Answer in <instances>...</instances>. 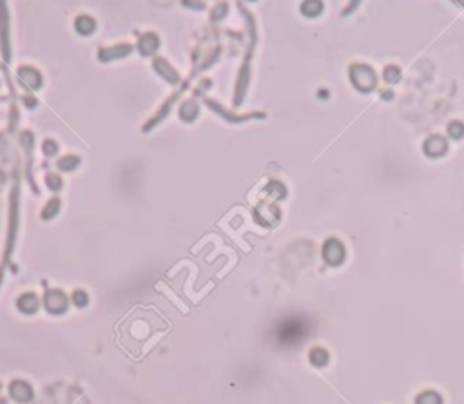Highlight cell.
<instances>
[{
    "label": "cell",
    "instance_id": "obj_1",
    "mask_svg": "<svg viewBox=\"0 0 464 404\" xmlns=\"http://www.w3.org/2000/svg\"><path fill=\"white\" fill-rule=\"evenodd\" d=\"M46 308L51 314H62L67 308V297L60 290H51L46 294Z\"/></svg>",
    "mask_w": 464,
    "mask_h": 404
},
{
    "label": "cell",
    "instance_id": "obj_2",
    "mask_svg": "<svg viewBox=\"0 0 464 404\" xmlns=\"http://www.w3.org/2000/svg\"><path fill=\"white\" fill-rule=\"evenodd\" d=\"M9 393H11V397L15 399V401H18V403H28L29 399L33 397V390H31V386L24 381L13 382L11 386H9Z\"/></svg>",
    "mask_w": 464,
    "mask_h": 404
},
{
    "label": "cell",
    "instance_id": "obj_3",
    "mask_svg": "<svg viewBox=\"0 0 464 404\" xmlns=\"http://www.w3.org/2000/svg\"><path fill=\"white\" fill-rule=\"evenodd\" d=\"M18 308L22 310L24 314H33L38 308V299H36L33 294H26L18 299Z\"/></svg>",
    "mask_w": 464,
    "mask_h": 404
},
{
    "label": "cell",
    "instance_id": "obj_4",
    "mask_svg": "<svg viewBox=\"0 0 464 404\" xmlns=\"http://www.w3.org/2000/svg\"><path fill=\"white\" fill-rule=\"evenodd\" d=\"M73 303H75L76 306H86V305H87V295H86V292H82V290H76L75 294H73Z\"/></svg>",
    "mask_w": 464,
    "mask_h": 404
}]
</instances>
